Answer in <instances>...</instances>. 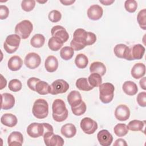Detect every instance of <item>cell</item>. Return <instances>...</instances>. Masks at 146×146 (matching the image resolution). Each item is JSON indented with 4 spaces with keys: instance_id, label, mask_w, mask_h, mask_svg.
I'll return each mask as SVG.
<instances>
[{
    "instance_id": "obj_1",
    "label": "cell",
    "mask_w": 146,
    "mask_h": 146,
    "mask_svg": "<svg viewBox=\"0 0 146 146\" xmlns=\"http://www.w3.org/2000/svg\"><path fill=\"white\" fill-rule=\"evenodd\" d=\"M52 118L57 122H62L68 117V111L64 102L60 99H55L52 104Z\"/></svg>"
},
{
    "instance_id": "obj_2",
    "label": "cell",
    "mask_w": 146,
    "mask_h": 146,
    "mask_svg": "<svg viewBox=\"0 0 146 146\" xmlns=\"http://www.w3.org/2000/svg\"><path fill=\"white\" fill-rule=\"evenodd\" d=\"M88 31L83 29H77L73 34V38L70 42V47L74 51H79L87 46Z\"/></svg>"
},
{
    "instance_id": "obj_3",
    "label": "cell",
    "mask_w": 146,
    "mask_h": 146,
    "mask_svg": "<svg viewBox=\"0 0 146 146\" xmlns=\"http://www.w3.org/2000/svg\"><path fill=\"white\" fill-rule=\"evenodd\" d=\"M33 115L37 119H42L46 117L48 114V104L43 99L36 100L32 108Z\"/></svg>"
},
{
    "instance_id": "obj_4",
    "label": "cell",
    "mask_w": 146,
    "mask_h": 146,
    "mask_svg": "<svg viewBox=\"0 0 146 146\" xmlns=\"http://www.w3.org/2000/svg\"><path fill=\"white\" fill-rule=\"evenodd\" d=\"M99 99L103 103H110L114 96V86L111 83H104L99 86Z\"/></svg>"
},
{
    "instance_id": "obj_5",
    "label": "cell",
    "mask_w": 146,
    "mask_h": 146,
    "mask_svg": "<svg viewBox=\"0 0 146 146\" xmlns=\"http://www.w3.org/2000/svg\"><path fill=\"white\" fill-rule=\"evenodd\" d=\"M33 30V25L29 20H23L18 23L15 27V33L21 39H26L29 38Z\"/></svg>"
},
{
    "instance_id": "obj_6",
    "label": "cell",
    "mask_w": 146,
    "mask_h": 146,
    "mask_svg": "<svg viewBox=\"0 0 146 146\" xmlns=\"http://www.w3.org/2000/svg\"><path fill=\"white\" fill-rule=\"evenodd\" d=\"M21 37L16 34L8 35L3 43V48L9 54H13L18 48L21 43Z\"/></svg>"
},
{
    "instance_id": "obj_7",
    "label": "cell",
    "mask_w": 146,
    "mask_h": 146,
    "mask_svg": "<svg viewBox=\"0 0 146 146\" xmlns=\"http://www.w3.org/2000/svg\"><path fill=\"white\" fill-rule=\"evenodd\" d=\"M70 86L68 83L63 79H56L50 85V94L51 95H58L63 94L67 91Z\"/></svg>"
},
{
    "instance_id": "obj_8",
    "label": "cell",
    "mask_w": 146,
    "mask_h": 146,
    "mask_svg": "<svg viewBox=\"0 0 146 146\" xmlns=\"http://www.w3.org/2000/svg\"><path fill=\"white\" fill-rule=\"evenodd\" d=\"M80 126L82 131L86 134L91 135L98 129V124L90 117H86L83 118L80 123Z\"/></svg>"
},
{
    "instance_id": "obj_9",
    "label": "cell",
    "mask_w": 146,
    "mask_h": 146,
    "mask_svg": "<svg viewBox=\"0 0 146 146\" xmlns=\"http://www.w3.org/2000/svg\"><path fill=\"white\" fill-rule=\"evenodd\" d=\"M43 140L47 146H62L64 140L58 135L54 134V132H48L43 135Z\"/></svg>"
},
{
    "instance_id": "obj_10",
    "label": "cell",
    "mask_w": 146,
    "mask_h": 146,
    "mask_svg": "<svg viewBox=\"0 0 146 146\" xmlns=\"http://www.w3.org/2000/svg\"><path fill=\"white\" fill-rule=\"evenodd\" d=\"M29 136L33 138H37L43 136L44 133V123H33L29 125L26 129Z\"/></svg>"
},
{
    "instance_id": "obj_11",
    "label": "cell",
    "mask_w": 146,
    "mask_h": 146,
    "mask_svg": "<svg viewBox=\"0 0 146 146\" xmlns=\"http://www.w3.org/2000/svg\"><path fill=\"white\" fill-rule=\"evenodd\" d=\"M24 63L27 68L31 70L35 69L39 66L41 63V58L37 53L29 52L26 55Z\"/></svg>"
},
{
    "instance_id": "obj_12",
    "label": "cell",
    "mask_w": 146,
    "mask_h": 146,
    "mask_svg": "<svg viewBox=\"0 0 146 146\" xmlns=\"http://www.w3.org/2000/svg\"><path fill=\"white\" fill-rule=\"evenodd\" d=\"M52 36L60 39L63 43L66 42L69 38V35L67 30L62 26L56 25L51 30Z\"/></svg>"
},
{
    "instance_id": "obj_13",
    "label": "cell",
    "mask_w": 146,
    "mask_h": 146,
    "mask_svg": "<svg viewBox=\"0 0 146 146\" xmlns=\"http://www.w3.org/2000/svg\"><path fill=\"white\" fill-rule=\"evenodd\" d=\"M113 52L116 56L117 58L130 60V50L129 47L126 44L123 43L116 44L113 48Z\"/></svg>"
},
{
    "instance_id": "obj_14",
    "label": "cell",
    "mask_w": 146,
    "mask_h": 146,
    "mask_svg": "<svg viewBox=\"0 0 146 146\" xmlns=\"http://www.w3.org/2000/svg\"><path fill=\"white\" fill-rule=\"evenodd\" d=\"M115 116L120 121H125L130 116L129 108L124 104H120L115 110Z\"/></svg>"
},
{
    "instance_id": "obj_15",
    "label": "cell",
    "mask_w": 146,
    "mask_h": 146,
    "mask_svg": "<svg viewBox=\"0 0 146 146\" xmlns=\"http://www.w3.org/2000/svg\"><path fill=\"white\" fill-rule=\"evenodd\" d=\"M97 139L102 146H110L113 141V136L107 129H102L97 134Z\"/></svg>"
},
{
    "instance_id": "obj_16",
    "label": "cell",
    "mask_w": 146,
    "mask_h": 146,
    "mask_svg": "<svg viewBox=\"0 0 146 146\" xmlns=\"http://www.w3.org/2000/svg\"><path fill=\"white\" fill-rule=\"evenodd\" d=\"M1 108L2 110H7L12 108L15 104L14 96L9 93H3L1 94Z\"/></svg>"
},
{
    "instance_id": "obj_17",
    "label": "cell",
    "mask_w": 146,
    "mask_h": 146,
    "mask_svg": "<svg viewBox=\"0 0 146 146\" xmlns=\"http://www.w3.org/2000/svg\"><path fill=\"white\" fill-rule=\"evenodd\" d=\"M130 60L141 59L145 53V47L141 44H136L129 48Z\"/></svg>"
},
{
    "instance_id": "obj_18",
    "label": "cell",
    "mask_w": 146,
    "mask_h": 146,
    "mask_svg": "<svg viewBox=\"0 0 146 146\" xmlns=\"http://www.w3.org/2000/svg\"><path fill=\"white\" fill-rule=\"evenodd\" d=\"M103 10L102 7L98 5H91L87 10V16L90 19L98 21L103 16Z\"/></svg>"
},
{
    "instance_id": "obj_19",
    "label": "cell",
    "mask_w": 146,
    "mask_h": 146,
    "mask_svg": "<svg viewBox=\"0 0 146 146\" xmlns=\"http://www.w3.org/2000/svg\"><path fill=\"white\" fill-rule=\"evenodd\" d=\"M23 143V135L18 131L12 132L7 138V144L9 146H21Z\"/></svg>"
},
{
    "instance_id": "obj_20",
    "label": "cell",
    "mask_w": 146,
    "mask_h": 146,
    "mask_svg": "<svg viewBox=\"0 0 146 146\" xmlns=\"http://www.w3.org/2000/svg\"><path fill=\"white\" fill-rule=\"evenodd\" d=\"M131 74L132 76L138 79L143 78L145 74V66L143 63H137L132 67Z\"/></svg>"
},
{
    "instance_id": "obj_21",
    "label": "cell",
    "mask_w": 146,
    "mask_h": 146,
    "mask_svg": "<svg viewBox=\"0 0 146 146\" xmlns=\"http://www.w3.org/2000/svg\"><path fill=\"white\" fill-rule=\"evenodd\" d=\"M67 99L71 108L79 105L83 101L80 93L76 90L71 91L67 95Z\"/></svg>"
},
{
    "instance_id": "obj_22",
    "label": "cell",
    "mask_w": 146,
    "mask_h": 146,
    "mask_svg": "<svg viewBox=\"0 0 146 146\" xmlns=\"http://www.w3.org/2000/svg\"><path fill=\"white\" fill-rule=\"evenodd\" d=\"M1 122L3 125L11 128L17 125L18 119L15 115L10 113H7L1 116Z\"/></svg>"
},
{
    "instance_id": "obj_23",
    "label": "cell",
    "mask_w": 146,
    "mask_h": 146,
    "mask_svg": "<svg viewBox=\"0 0 146 146\" xmlns=\"http://www.w3.org/2000/svg\"><path fill=\"white\" fill-rule=\"evenodd\" d=\"M23 65V60L18 55L11 56L7 62V67L11 71H16L21 69Z\"/></svg>"
},
{
    "instance_id": "obj_24",
    "label": "cell",
    "mask_w": 146,
    "mask_h": 146,
    "mask_svg": "<svg viewBox=\"0 0 146 146\" xmlns=\"http://www.w3.org/2000/svg\"><path fill=\"white\" fill-rule=\"evenodd\" d=\"M44 67L48 72H55L58 67V60L53 55H49L47 57L44 62Z\"/></svg>"
},
{
    "instance_id": "obj_25",
    "label": "cell",
    "mask_w": 146,
    "mask_h": 146,
    "mask_svg": "<svg viewBox=\"0 0 146 146\" xmlns=\"http://www.w3.org/2000/svg\"><path fill=\"white\" fill-rule=\"evenodd\" d=\"M60 133L66 138H72L76 133V127L72 123H67L61 127Z\"/></svg>"
},
{
    "instance_id": "obj_26",
    "label": "cell",
    "mask_w": 146,
    "mask_h": 146,
    "mask_svg": "<svg viewBox=\"0 0 146 146\" xmlns=\"http://www.w3.org/2000/svg\"><path fill=\"white\" fill-rule=\"evenodd\" d=\"M122 89L124 92L129 96L136 95L138 91V88L135 82L130 80L126 81L123 83Z\"/></svg>"
},
{
    "instance_id": "obj_27",
    "label": "cell",
    "mask_w": 146,
    "mask_h": 146,
    "mask_svg": "<svg viewBox=\"0 0 146 146\" xmlns=\"http://www.w3.org/2000/svg\"><path fill=\"white\" fill-rule=\"evenodd\" d=\"M90 71L91 73H97L103 76L106 72V67L102 62H94L90 66Z\"/></svg>"
},
{
    "instance_id": "obj_28",
    "label": "cell",
    "mask_w": 146,
    "mask_h": 146,
    "mask_svg": "<svg viewBox=\"0 0 146 146\" xmlns=\"http://www.w3.org/2000/svg\"><path fill=\"white\" fill-rule=\"evenodd\" d=\"M50 86L48 83L40 80L36 82L35 86V91L42 95L50 94Z\"/></svg>"
},
{
    "instance_id": "obj_29",
    "label": "cell",
    "mask_w": 146,
    "mask_h": 146,
    "mask_svg": "<svg viewBox=\"0 0 146 146\" xmlns=\"http://www.w3.org/2000/svg\"><path fill=\"white\" fill-rule=\"evenodd\" d=\"M128 130L132 131H143L145 128V121L133 120L129 122L127 125Z\"/></svg>"
},
{
    "instance_id": "obj_30",
    "label": "cell",
    "mask_w": 146,
    "mask_h": 146,
    "mask_svg": "<svg viewBox=\"0 0 146 146\" xmlns=\"http://www.w3.org/2000/svg\"><path fill=\"white\" fill-rule=\"evenodd\" d=\"M75 85L79 90L84 91H88L94 88L93 87L89 84L88 79L86 78H80L78 79L76 81Z\"/></svg>"
},
{
    "instance_id": "obj_31",
    "label": "cell",
    "mask_w": 146,
    "mask_h": 146,
    "mask_svg": "<svg viewBox=\"0 0 146 146\" xmlns=\"http://www.w3.org/2000/svg\"><path fill=\"white\" fill-rule=\"evenodd\" d=\"M45 42V38L41 34H35L30 40V44L35 48L42 47Z\"/></svg>"
},
{
    "instance_id": "obj_32",
    "label": "cell",
    "mask_w": 146,
    "mask_h": 146,
    "mask_svg": "<svg viewBox=\"0 0 146 146\" xmlns=\"http://www.w3.org/2000/svg\"><path fill=\"white\" fill-rule=\"evenodd\" d=\"M88 63V59L84 54H79L76 56L75 59V64L76 66L80 69L84 68Z\"/></svg>"
},
{
    "instance_id": "obj_33",
    "label": "cell",
    "mask_w": 146,
    "mask_h": 146,
    "mask_svg": "<svg viewBox=\"0 0 146 146\" xmlns=\"http://www.w3.org/2000/svg\"><path fill=\"white\" fill-rule=\"evenodd\" d=\"M87 79L89 84L94 88L99 87L102 82V76L97 73H91Z\"/></svg>"
},
{
    "instance_id": "obj_34",
    "label": "cell",
    "mask_w": 146,
    "mask_h": 146,
    "mask_svg": "<svg viewBox=\"0 0 146 146\" xmlns=\"http://www.w3.org/2000/svg\"><path fill=\"white\" fill-rule=\"evenodd\" d=\"M63 43L59 39L52 36L48 42V46L49 48L53 51H57L59 50L62 47Z\"/></svg>"
},
{
    "instance_id": "obj_35",
    "label": "cell",
    "mask_w": 146,
    "mask_h": 146,
    "mask_svg": "<svg viewBox=\"0 0 146 146\" xmlns=\"http://www.w3.org/2000/svg\"><path fill=\"white\" fill-rule=\"evenodd\" d=\"M74 54V49L70 46H64L60 51V57L64 60L71 59Z\"/></svg>"
},
{
    "instance_id": "obj_36",
    "label": "cell",
    "mask_w": 146,
    "mask_h": 146,
    "mask_svg": "<svg viewBox=\"0 0 146 146\" xmlns=\"http://www.w3.org/2000/svg\"><path fill=\"white\" fill-rule=\"evenodd\" d=\"M113 132L117 136L123 137L128 133V129L125 124L119 123L114 127Z\"/></svg>"
},
{
    "instance_id": "obj_37",
    "label": "cell",
    "mask_w": 146,
    "mask_h": 146,
    "mask_svg": "<svg viewBox=\"0 0 146 146\" xmlns=\"http://www.w3.org/2000/svg\"><path fill=\"white\" fill-rule=\"evenodd\" d=\"M137 21L140 27L144 30H146V10H140L137 15Z\"/></svg>"
},
{
    "instance_id": "obj_38",
    "label": "cell",
    "mask_w": 146,
    "mask_h": 146,
    "mask_svg": "<svg viewBox=\"0 0 146 146\" xmlns=\"http://www.w3.org/2000/svg\"><path fill=\"white\" fill-rule=\"evenodd\" d=\"M22 84L21 82L17 79H14L11 80L8 84L9 89L14 92L19 91L22 89Z\"/></svg>"
},
{
    "instance_id": "obj_39",
    "label": "cell",
    "mask_w": 146,
    "mask_h": 146,
    "mask_svg": "<svg viewBox=\"0 0 146 146\" xmlns=\"http://www.w3.org/2000/svg\"><path fill=\"white\" fill-rule=\"evenodd\" d=\"M86 109H87L86 104L84 102L82 101V103L79 105H78L75 107H72L71 111L74 115L81 116L86 112Z\"/></svg>"
},
{
    "instance_id": "obj_40",
    "label": "cell",
    "mask_w": 146,
    "mask_h": 146,
    "mask_svg": "<svg viewBox=\"0 0 146 146\" xmlns=\"http://www.w3.org/2000/svg\"><path fill=\"white\" fill-rule=\"evenodd\" d=\"M35 1L34 0H24L21 2V7L23 10L26 12L32 11L35 6Z\"/></svg>"
},
{
    "instance_id": "obj_41",
    "label": "cell",
    "mask_w": 146,
    "mask_h": 146,
    "mask_svg": "<svg viewBox=\"0 0 146 146\" xmlns=\"http://www.w3.org/2000/svg\"><path fill=\"white\" fill-rule=\"evenodd\" d=\"M137 7V3L135 0H127L124 2L125 10L130 13L135 12Z\"/></svg>"
},
{
    "instance_id": "obj_42",
    "label": "cell",
    "mask_w": 146,
    "mask_h": 146,
    "mask_svg": "<svg viewBox=\"0 0 146 146\" xmlns=\"http://www.w3.org/2000/svg\"><path fill=\"white\" fill-rule=\"evenodd\" d=\"M48 18L49 21L53 23H56L59 22L62 18V14L61 13L56 10H51L48 15Z\"/></svg>"
},
{
    "instance_id": "obj_43",
    "label": "cell",
    "mask_w": 146,
    "mask_h": 146,
    "mask_svg": "<svg viewBox=\"0 0 146 146\" xmlns=\"http://www.w3.org/2000/svg\"><path fill=\"white\" fill-rule=\"evenodd\" d=\"M136 100L140 107H145L146 106V92L144 91L140 92L137 96Z\"/></svg>"
},
{
    "instance_id": "obj_44",
    "label": "cell",
    "mask_w": 146,
    "mask_h": 146,
    "mask_svg": "<svg viewBox=\"0 0 146 146\" xmlns=\"http://www.w3.org/2000/svg\"><path fill=\"white\" fill-rule=\"evenodd\" d=\"M9 14V10L5 5L0 6V19L3 20L6 19Z\"/></svg>"
},
{
    "instance_id": "obj_45",
    "label": "cell",
    "mask_w": 146,
    "mask_h": 146,
    "mask_svg": "<svg viewBox=\"0 0 146 146\" xmlns=\"http://www.w3.org/2000/svg\"><path fill=\"white\" fill-rule=\"evenodd\" d=\"M39 80H40V79L39 78H35V77L30 78L27 80V86L29 87V88L30 90H31L33 91H35V84Z\"/></svg>"
},
{
    "instance_id": "obj_46",
    "label": "cell",
    "mask_w": 146,
    "mask_h": 146,
    "mask_svg": "<svg viewBox=\"0 0 146 146\" xmlns=\"http://www.w3.org/2000/svg\"><path fill=\"white\" fill-rule=\"evenodd\" d=\"M96 40V35L90 31H88V37L87 39V46L92 45L95 43Z\"/></svg>"
},
{
    "instance_id": "obj_47",
    "label": "cell",
    "mask_w": 146,
    "mask_h": 146,
    "mask_svg": "<svg viewBox=\"0 0 146 146\" xmlns=\"http://www.w3.org/2000/svg\"><path fill=\"white\" fill-rule=\"evenodd\" d=\"M113 145V146H127V143H126V141L124 139L120 138L116 140Z\"/></svg>"
},
{
    "instance_id": "obj_48",
    "label": "cell",
    "mask_w": 146,
    "mask_h": 146,
    "mask_svg": "<svg viewBox=\"0 0 146 146\" xmlns=\"http://www.w3.org/2000/svg\"><path fill=\"white\" fill-rule=\"evenodd\" d=\"M1 87L0 89L2 90L3 88H5L7 84V80L3 76V75H1Z\"/></svg>"
},
{
    "instance_id": "obj_49",
    "label": "cell",
    "mask_w": 146,
    "mask_h": 146,
    "mask_svg": "<svg viewBox=\"0 0 146 146\" xmlns=\"http://www.w3.org/2000/svg\"><path fill=\"white\" fill-rule=\"evenodd\" d=\"M60 2L63 5H65V6H69V5H72V3H74L75 1V0H64V1H62V0H60Z\"/></svg>"
},
{
    "instance_id": "obj_50",
    "label": "cell",
    "mask_w": 146,
    "mask_h": 146,
    "mask_svg": "<svg viewBox=\"0 0 146 146\" xmlns=\"http://www.w3.org/2000/svg\"><path fill=\"white\" fill-rule=\"evenodd\" d=\"M145 77H143L141 79H140V82H139V84H140V86L141 87V88L142 89H143L144 90H145L146 89V87H145Z\"/></svg>"
},
{
    "instance_id": "obj_51",
    "label": "cell",
    "mask_w": 146,
    "mask_h": 146,
    "mask_svg": "<svg viewBox=\"0 0 146 146\" xmlns=\"http://www.w3.org/2000/svg\"><path fill=\"white\" fill-rule=\"evenodd\" d=\"M99 2L102 3L103 5H106V6H108V5H111L112 3H113L115 1L112 0H104V1H99Z\"/></svg>"
},
{
    "instance_id": "obj_52",
    "label": "cell",
    "mask_w": 146,
    "mask_h": 146,
    "mask_svg": "<svg viewBox=\"0 0 146 146\" xmlns=\"http://www.w3.org/2000/svg\"><path fill=\"white\" fill-rule=\"evenodd\" d=\"M37 2H38V3H46V2H47V1H36Z\"/></svg>"
}]
</instances>
